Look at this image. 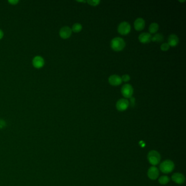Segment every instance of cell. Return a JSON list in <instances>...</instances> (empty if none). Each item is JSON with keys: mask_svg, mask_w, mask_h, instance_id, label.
Masks as SVG:
<instances>
[{"mask_svg": "<svg viewBox=\"0 0 186 186\" xmlns=\"http://www.w3.org/2000/svg\"><path fill=\"white\" fill-rule=\"evenodd\" d=\"M110 47L113 50L121 51L124 49L126 47V43L123 38L121 37H115L111 40Z\"/></svg>", "mask_w": 186, "mask_h": 186, "instance_id": "cell-1", "label": "cell"}, {"mask_svg": "<svg viewBox=\"0 0 186 186\" xmlns=\"http://www.w3.org/2000/svg\"><path fill=\"white\" fill-rule=\"evenodd\" d=\"M147 160L153 166L158 165L160 161L161 157L159 152L155 150H151L147 154Z\"/></svg>", "mask_w": 186, "mask_h": 186, "instance_id": "cell-2", "label": "cell"}, {"mask_svg": "<svg viewBox=\"0 0 186 186\" xmlns=\"http://www.w3.org/2000/svg\"><path fill=\"white\" fill-rule=\"evenodd\" d=\"M175 164L172 160L167 159L160 163L159 165L160 170L164 174H169L174 170Z\"/></svg>", "mask_w": 186, "mask_h": 186, "instance_id": "cell-3", "label": "cell"}, {"mask_svg": "<svg viewBox=\"0 0 186 186\" xmlns=\"http://www.w3.org/2000/svg\"><path fill=\"white\" fill-rule=\"evenodd\" d=\"M131 26L129 23L127 21H124L120 23L118 28L117 31L121 35H127L131 32Z\"/></svg>", "mask_w": 186, "mask_h": 186, "instance_id": "cell-4", "label": "cell"}, {"mask_svg": "<svg viewBox=\"0 0 186 186\" xmlns=\"http://www.w3.org/2000/svg\"><path fill=\"white\" fill-rule=\"evenodd\" d=\"M134 92L133 88L130 84H125L122 87L121 93L124 97L126 98H130L132 97Z\"/></svg>", "mask_w": 186, "mask_h": 186, "instance_id": "cell-5", "label": "cell"}, {"mask_svg": "<svg viewBox=\"0 0 186 186\" xmlns=\"http://www.w3.org/2000/svg\"><path fill=\"white\" fill-rule=\"evenodd\" d=\"M129 106V102L127 99L121 98L117 102L116 108L119 111H124Z\"/></svg>", "mask_w": 186, "mask_h": 186, "instance_id": "cell-6", "label": "cell"}, {"mask_svg": "<svg viewBox=\"0 0 186 186\" xmlns=\"http://www.w3.org/2000/svg\"><path fill=\"white\" fill-rule=\"evenodd\" d=\"M159 169L155 166L150 167L147 171V176L148 178L152 180H155L159 177Z\"/></svg>", "mask_w": 186, "mask_h": 186, "instance_id": "cell-7", "label": "cell"}, {"mask_svg": "<svg viewBox=\"0 0 186 186\" xmlns=\"http://www.w3.org/2000/svg\"><path fill=\"white\" fill-rule=\"evenodd\" d=\"M72 29L70 27L64 26L61 28L59 34L62 38L66 39L70 38L72 35Z\"/></svg>", "mask_w": 186, "mask_h": 186, "instance_id": "cell-8", "label": "cell"}, {"mask_svg": "<svg viewBox=\"0 0 186 186\" xmlns=\"http://www.w3.org/2000/svg\"><path fill=\"white\" fill-rule=\"evenodd\" d=\"M172 180L178 185H182L185 182L186 178L183 175L180 173H175L171 176Z\"/></svg>", "mask_w": 186, "mask_h": 186, "instance_id": "cell-9", "label": "cell"}, {"mask_svg": "<svg viewBox=\"0 0 186 186\" xmlns=\"http://www.w3.org/2000/svg\"><path fill=\"white\" fill-rule=\"evenodd\" d=\"M109 82L111 85L116 86L120 85L122 83V79L121 77L118 75L114 74L111 75L109 77L108 79Z\"/></svg>", "mask_w": 186, "mask_h": 186, "instance_id": "cell-10", "label": "cell"}, {"mask_svg": "<svg viewBox=\"0 0 186 186\" xmlns=\"http://www.w3.org/2000/svg\"><path fill=\"white\" fill-rule=\"evenodd\" d=\"M152 35L150 33L147 32H143L139 35L138 39L140 42L143 44H147L151 42Z\"/></svg>", "mask_w": 186, "mask_h": 186, "instance_id": "cell-11", "label": "cell"}, {"mask_svg": "<svg viewBox=\"0 0 186 186\" xmlns=\"http://www.w3.org/2000/svg\"><path fill=\"white\" fill-rule=\"evenodd\" d=\"M134 26L136 31H141L145 26V21L143 18H138L135 20Z\"/></svg>", "mask_w": 186, "mask_h": 186, "instance_id": "cell-12", "label": "cell"}, {"mask_svg": "<svg viewBox=\"0 0 186 186\" xmlns=\"http://www.w3.org/2000/svg\"><path fill=\"white\" fill-rule=\"evenodd\" d=\"M32 64L35 68H40L43 67L44 65V60L42 57L37 56L33 59Z\"/></svg>", "mask_w": 186, "mask_h": 186, "instance_id": "cell-13", "label": "cell"}, {"mask_svg": "<svg viewBox=\"0 0 186 186\" xmlns=\"http://www.w3.org/2000/svg\"><path fill=\"white\" fill-rule=\"evenodd\" d=\"M168 42V44L169 45L170 47V46L172 47H176L178 44L179 39L176 35L175 34H171L169 36Z\"/></svg>", "mask_w": 186, "mask_h": 186, "instance_id": "cell-14", "label": "cell"}, {"mask_svg": "<svg viewBox=\"0 0 186 186\" xmlns=\"http://www.w3.org/2000/svg\"><path fill=\"white\" fill-rule=\"evenodd\" d=\"M159 30V25L157 23H153L151 24H150L148 30L149 32L151 33H155L158 30Z\"/></svg>", "mask_w": 186, "mask_h": 186, "instance_id": "cell-15", "label": "cell"}, {"mask_svg": "<svg viewBox=\"0 0 186 186\" xmlns=\"http://www.w3.org/2000/svg\"><path fill=\"white\" fill-rule=\"evenodd\" d=\"M164 39V37L163 35L161 33H157L152 36L151 38V40L153 42H162Z\"/></svg>", "mask_w": 186, "mask_h": 186, "instance_id": "cell-16", "label": "cell"}, {"mask_svg": "<svg viewBox=\"0 0 186 186\" xmlns=\"http://www.w3.org/2000/svg\"><path fill=\"white\" fill-rule=\"evenodd\" d=\"M170 181V178L167 176H162L160 177L158 180V182L162 185H167Z\"/></svg>", "mask_w": 186, "mask_h": 186, "instance_id": "cell-17", "label": "cell"}, {"mask_svg": "<svg viewBox=\"0 0 186 186\" xmlns=\"http://www.w3.org/2000/svg\"><path fill=\"white\" fill-rule=\"evenodd\" d=\"M82 24L75 23L72 26V28L71 29H72V31H73L74 32L78 33L82 31Z\"/></svg>", "mask_w": 186, "mask_h": 186, "instance_id": "cell-18", "label": "cell"}, {"mask_svg": "<svg viewBox=\"0 0 186 186\" xmlns=\"http://www.w3.org/2000/svg\"><path fill=\"white\" fill-rule=\"evenodd\" d=\"M87 2L91 6H97L100 4L101 1L99 0H88L87 1Z\"/></svg>", "mask_w": 186, "mask_h": 186, "instance_id": "cell-19", "label": "cell"}, {"mask_svg": "<svg viewBox=\"0 0 186 186\" xmlns=\"http://www.w3.org/2000/svg\"><path fill=\"white\" fill-rule=\"evenodd\" d=\"M169 49H170V46L167 43H163L160 45V49L163 51H168Z\"/></svg>", "mask_w": 186, "mask_h": 186, "instance_id": "cell-20", "label": "cell"}, {"mask_svg": "<svg viewBox=\"0 0 186 186\" xmlns=\"http://www.w3.org/2000/svg\"><path fill=\"white\" fill-rule=\"evenodd\" d=\"M121 79L122 82H128L130 80L131 77L128 74H124L122 76Z\"/></svg>", "mask_w": 186, "mask_h": 186, "instance_id": "cell-21", "label": "cell"}, {"mask_svg": "<svg viewBox=\"0 0 186 186\" xmlns=\"http://www.w3.org/2000/svg\"><path fill=\"white\" fill-rule=\"evenodd\" d=\"M136 104V99L134 97H132L130 98V104L131 106H134Z\"/></svg>", "mask_w": 186, "mask_h": 186, "instance_id": "cell-22", "label": "cell"}, {"mask_svg": "<svg viewBox=\"0 0 186 186\" xmlns=\"http://www.w3.org/2000/svg\"><path fill=\"white\" fill-rule=\"evenodd\" d=\"M8 2L12 5H16L19 2V1L18 0H11V1H8Z\"/></svg>", "mask_w": 186, "mask_h": 186, "instance_id": "cell-23", "label": "cell"}, {"mask_svg": "<svg viewBox=\"0 0 186 186\" xmlns=\"http://www.w3.org/2000/svg\"><path fill=\"white\" fill-rule=\"evenodd\" d=\"M6 126V122L5 121L2 120H0V129L1 128H4V126Z\"/></svg>", "mask_w": 186, "mask_h": 186, "instance_id": "cell-24", "label": "cell"}, {"mask_svg": "<svg viewBox=\"0 0 186 186\" xmlns=\"http://www.w3.org/2000/svg\"><path fill=\"white\" fill-rule=\"evenodd\" d=\"M4 37V32L1 30H0V39H2Z\"/></svg>", "mask_w": 186, "mask_h": 186, "instance_id": "cell-25", "label": "cell"}]
</instances>
